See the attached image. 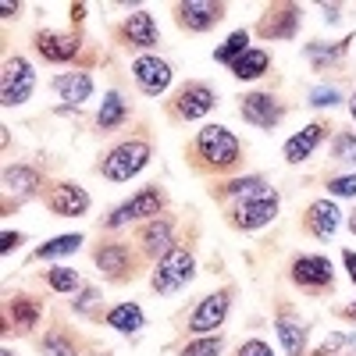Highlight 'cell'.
Returning a JSON list of instances; mask_svg holds the SVG:
<instances>
[{
    "label": "cell",
    "mask_w": 356,
    "mask_h": 356,
    "mask_svg": "<svg viewBox=\"0 0 356 356\" xmlns=\"http://www.w3.org/2000/svg\"><path fill=\"white\" fill-rule=\"evenodd\" d=\"M146 164H150V143L143 139H129L122 146H114V150L104 157V178H111V182H129L132 175H139Z\"/></svg>",
    "instance_id": "1"
},
{
    "label": "cell",
    "mask_w": 356,
    "mask_h": 356,
    "mask_svg": "<svg viewBox=\"0 0 356 356\" xmlns=\"http://www.w3.org/2000/svg\"><path fill=\"white\" fill-rule=\"evenodd\" d=\"M275 218H278V193L271 186H267L264 193H257V196H243L228 211V221L235 228H243V232H253L260 225H271Z\"/></svg>",
    "instance_id": "2"
},
{
    "label": "cell",
    "mask_w": 356,
    "mask_h": 356,
    "mask_svg": "<svg viewBox=\"0 0 356 356\" xmlns=\"http://www.w3.org/2000/svg\"><path fill=\"white\" fill-rule=\"evenodd\" d=\"M193 275H196L193 253L182 250V246H175L171 253L161 257V264H157V271H154L150 285H154V292H178V289H186V285L193 282Z\"/></svg>",
    "instance_id": "3"
},
{
    "label": "cell",
    "mask_w": 356,
    "mask_h": 356,
    "mask_svg": "<svg viewBox=\"0 0 356 356\" xmlns=\"http://www.w3.org/2000/svg\"><path fill=\"white\" fill-rule=\"evenodd\" d=\"M196 154L211 164V168H232L235 161H239L243 146H239V139H235L228 129L211 125V129H203V132L196 136Z\"/></svg>",
    "instance_id": "4"
},
{
    "label": "cell",
    "mask_w": 356,
    "mask_h": 356,
    "mask_svg": "<svg viewBox=\"0 0 356 356\" xmlns=\"http://www.w3.org/2000/svg\"><path fill=\"white\" fill-rule=\"evenodd\" d=\"M36 89V72L25 57H8L4 61V75H0V104L4 107H18L33 97Z\"/></svg>",
    "instance_id": "5"
},
{
    "label": "cell",
    "mask_w": 356,
    "mask_h": 356,
    "mask_svg": "<svg viewBox=\"0 0 356 356\" xmlns=\"http://www.w3.org/2000/svg\"><path fill=\"white\" fill-rule=\"evenodd\" d=\"M161 207H164V193H161V189H143V193H136L132 200H125L122 207H114V214H111L104 225H107V228H122V225H129V221L161 214Z\"/></svg>",
    "instance_id": "6"
},
{
    "label": "cell",
    "mask_w": 356,
    "mask_h": 356,
    "mask_svg": "<svg viewBox=\"0 0 356 356\" xmlns=\"http://www.w3.org/2000/svg\"><path fill=\"white\" fill-rule=\"evenodd\" d=\"M228 307H232V292H228V289H221V292H214V296H207V300H200V307L189 314V332L211 335L214 328H221V324H225Z\"/></svg>",
    "instance_id": "7"
},
{
    "label": "cell",
    "mask_w": 356,
    "mask_h": 356,
    "mask_svg": "<svg viewBox=\"0 0 356 356\" xmlns=\"http://www.w3.org/2000/svg\"><path fill=\"white\" fill-rule=\"evenodd\" d=\"M132 75H136V86L143 89L146 97H161L164 89L171 86V65H168V61H161V57H154V54L136 57Z\"/></svg>",
    "instance_id": "8"
},
{
    "label": "cell",
    "mask_w": 356,
    "mask_h": 356,
    "mask_svg": "<svg viewBox=\"0 0 356 356\" xmlns=\"http://www.w3.org/2000/svg\"><path fill=\"white\" fill-rule=\"evenodd\" d=\"M335 278V267L328 257H317V253H307V257H296L292 260V282L303 285V289H328Z\"/></svg>",
    "instance_id": "9"
},
{
    "label": "cell",
    "mask_w": 356,
    "mask_h": 356,
    "mask_svg": "<svg viewBox=\"0 0 356 356\" xmlns=\"http://www.w3.org/2000/svg\"><path fill=\"white\" fill-rule=\"evenodd\" d=\"M214 93L207 89L203 82H189L178 89V97H175V114L178 118H186V122H193V118H203V114H211L214 111Z\"/></svg>",
    "instance_id": "10"
},
{
    "label": "cell",
    "mask_w": 356,
    "mask_h": 356,
    "mask_svg": "<svg viewBox=\"0 0 356 356\" xmlns=\"http://www.w3.org/2000/svg\"><path fill=\"white\" fill-rule=\"evenodd\" d=\"M239 114L257 129H275L282 122V104L271 93H250V97H243Z\"/></svg>",
    "instance_id": "11"
},
{
    "label": "cell",
    "mask_w": 356,
    "mask_h": 356,
    "mask_svg": "<svg viewBox=\"0 0 356 356\" xmlns=\"http://www.w3.org/2000/svg\"><path fill=\"white\" fill-rule=\"evenodd\" d=\"M47 203H50V211L57 218H82L89 211V193L82 186H75V182H61V186L50 189Z\"/></svg>",
    "instance_id": "12"
},
{
    "label": "cell",
    "mask_w": 356,
    "mask_h": 356,
    "mask_svg": "<svg viewBox=\"0 0 356 356\" xmlns=\"http://www.w3.org/2000/svg\"><path fill=\"white\" fill-rule=\"evenodd\" d=\"M221 18H225V8L211 4V0H186V4H178V22L186 29H193V33H207Z\"/></svg>",
    "instance_id": "13"
},
{
    "label": "cell",
    "mask_w": 356,
    "mask_h": 356,
    "mask_svg": "<svg viewBox=\"0 0 356 356\" xmlns=\"http://www.w3.org/2000/svg\"><path fill=\"white\" fill-rule=\"evenodd\" d=\"M296 25H300V8H278V11H267V18H260L257 33L264 40H292L296 36Z\"/></svg>",
    "instance_id": "14"
},
{
    "label": "cell",
    "mask_w": 356,
    "mask_h": 356,
    "mask_svg": "<svg viewBox=\"0 0 356 356\" xmlns=\"http://www.w3.org/2000/svg\"><path fill=\"white\" fill-rule=\"evenodd\" d=\"M339 225H342V211H339L335 203H328V200L310 203V211H307V232H310V235H317V239H328V235L339 232Z\"/></svg>",
    "instance_id": "15"
},
{
    "label": "cell",
    "mask_w": 356,
    "mask_h": 356,
    "mask_svg": "<svg viewBox=\"0 0 356 356\" xmlns=\"http://www.w3.org/2000/svg\"><path fill=\"white\" fill-rule=\"evenodd\" d=\"M97 267H100L107 278L122 282L125 275H132V253H129V246H122V243L100 246V250H97Z\"/></svg>",
    "instance_id": "16"
},
{
    "label": "cell",
    "mask_w": 356,
    "mask_h": 356,
    "mask_svg": "<svg viewBox=\"0 0 356 356\" xmlns=\"http://www.w3.org/2000/svg\"><path fill=\"white\" fill-rule=\"evenodd\" d=\"M36 50L47 57V61L61 65V61H72L79 54V36H68V33H40L36 36Z\"/></svg>",
    "instance_id": "17"
},
{
    "label": "cell",
    "mask_w": 356,
    "mask_h": 356,
    "mask_svg": "<svg viewBox=\"0 0 356 356\" xmlns=\"http://www.w3.org/2000/svg\"><path fill=\"white\" fill-rule=\"evenodd\" d=\"M139 246H143L146 257H164V253H171V250H175V246H171V221H168V218H154L150 225L139 232Z\"/></svg>",
    "instance_id": "18"
},
{
    "label": "cell",
    "mask_w": 356,
    "mask_h": 356,
    "mask_svg": "<svg viewBox=\"0 0 356 356\" xmlns=\"http://www.w3.org/2000/svg\"><path fill=\"white\" fill-rule=\"evenodd\" d=\"M54 93L68 100V104H86L89 97H93V79H89L86 72H68V75H57L54 79Z\"/></svg>",
    "instance_id": "19"
},
{
    "label": "cell",
    "mask_w": 356,
    "mask_h": 356,
    "mask_svg": "<svg viewBox=\"0 0 356 356\" xmlns=\"http://www.w3.org/2000/svg\"><path fill=\"white\" fill-rule=\"evenodd\" d=\"M321 136H324V125L321 122H314V125H307V129H300L289 143H285V161L289 164H300V161H307L314 150H317V143H321Z\"/></svg>",
    "instance_id": "20"
},
{
    "label": "cell",
    "mask_w": 356,
    "mask_h": 356,
    "mask_svg": "<svg viewBox=\"0 0 356 356\" xmlns=\"http://www.w3.org/2000/svg\"><path fill=\"white\" fill-rule=\"evenodd\" d=\"M125 40L132 47H143V50H150L157 43V22L150 11H132L125 18Z\"/></svg>",
    "instance_id": "21"
},
{
    "label": "cell",
    "mask_w": 356,
    "mask_h": 356,
    "mask_svg": "<svg viewBox=\"0 0 356 356\" xmlns=\"http://www.w3.org/2000/svg\"><path fill=\"white\" fill-rule=\"evenodd\" d=\"M143 324H146V317H143V310H139L136 303H118V307L107 314V328L122 332V335H136Z\"/></svg>",
    "instance_id": "22"
},
{
    "label": "cell",
    "mask_w": 356,
    "mask_h": 356,
    "mask_svg": "<svg viewBox=\"0 0 356 356\" xmlns=\"http://www.w3.org/2000/svg\"><path fill=\"white\" fill-rule=\"evenodd\" d=\"M129 118V104L122 100V93L118 89H111V93L104 97V104H100V114H97V125L104 129V132H111V129H118Z\"/></svg>",
    "instance_id": "23"
},
{
    "label": "cell",
    "mask_w": 356,
    "mask_h": 356,
    "mask_svg": "<svg viewBox=\"0 0 356 356\" xmlns=\"http://www.w3.org/2000/svg\"><path fill=\"white\" fill-rule=\"evenodd\" d=\"M267 68H271V54H267V50H246L239 61L232 65V75L250 82V79H260Z\"/></svg>",
    "instance_id": "24"
},
{
    "label": "cell",
    "mask_w": 356,
    "mask_h": 356,
    "mask_svg": "<svg viewBox=\"0 0 356 356\" xmlns=\"http://www.w3.org/2000/svg\"><path fill=\"white\" fill-rule=\"evenodd\" d=\"M36 186H40V175H36L33 168H22V164H18V168H8V171H4V193H8V196H11V193H15V196H33Z\"/></svg>",
    "instance_id": "25"
},
{
    "label": "cell",
    "mask_w": 356,
    "mask_h": 356,
    "mask_svg": "<svg viewBox=\"0 0 356 356\" xmlns=\"http://www.w3.org/2000/svg\"><path fill=\"white\" fill-rule=\"evenodd\" d=\"M278 339H282V346H285L289 356H303V349H307V328H303V324L282 317L278 321Z\"/></svg>",
    "instance_id": "26"
},
{
    "label": "cell",
    "mask_w": 356,
    "mask_h": 356,
    "mask_svg": "<svg viewBox=\"0 0 356 356\" xmlns=\"http://www.w3.org/2000/svg\"><path fill=\"white\" fill-rule=\"evenodd\" d=\"M250 43V33H246V29H239V33H232L218 50H214V61H221V65H235V61H239V57L250 50L246 47Z\"/></svg>",
    "instance_id": "27"
},
{
    "label": "cell",
    "mask_w": 356,
    "mask_h": 356,
    "mask_svg": "<svg viewBox=\"0 0 356 356\" xmlns=\"http://www.w3.org/2000/svg\"><path fill=\"white\" fill-rule=\"evenodd\" d=\"M82 246V235L75 232V235H57V239H50V243H43L40 250H36V260H54V257H68V253H75Z\"/></svg>",
    "instance_id": "28"
},
{
    "label": "cell",
    "mask_w": 356,
    "mask_h": 356,
    "mask_svg": "<svg viewBox=\"0 0 356 356\" xmlns=\"http://www.w3.org/2000/svg\"><path fill=\"white\" fill-rule=\"evenodd\" d=\"M11 317H15V324H18L22 332L36 328V321H40V303H33L29 296H18V300L11 303Z\"/></svg>",
    "instance_id": "29"
},
{
    "label": "cell",
    "mask_w": 356,
    "mask_h": 356,
    "mask_svg": "<svg viewBox=\"0 0 356 356\" xmlns=\"http://www.w3.org/2000/svg\"><path fill=\"white\" fill-rule=\"evenodd\" d=\"M267 189V182L260 175H246V178H232V182L225 186V193L228 196H235V200H243V196H257V193H264Z\"/></svg>",
    "instance_id": "30"
},
{
    "label": "cell",
    "mask_w": 356,
    "mask_h": 356,
    "mask_svg": "<svg viewBox=\"0 0 356 356\" xmlns=\"http://www.w3.org/2000/svg\"><path fill=\"white\" fill-rule=\"evenodd\" d=\"M47 282H50V289H54V292H68V296L82 285V282H79V275L72 271V267H54V271L47 275Z\"/></svg>",
    "instance_id": "31"
},
{
    "label": "cell",
    "mask_w": 356,
    "mask_h": 356,
    "mask_svg": "<svg viewBox=\"0 0 356 356\" xmlns=\"http://www.w3.org/2000/svg\"><path fill=\"white\" fill-rule=\"evenodd\" d=\"M353 40H342V43H335V47H321V43H310L307 47V57H310V61H339V57L346 54V47H349Z\"/></svg>",
    "instance_id": "32"
},
{
    "label": "cell",
    "mask_w": 356,
    "mask_h": 356,
    "mask_svg": "<svg viewBox=\"0 0 356 356\" xmlns=\"http://www.w3.org/2000/svg\"><path fill=\"white\" fill-rule=\"evenodd\" d=\"M218 353H221V339H218V335H207V339L189 342V346L182 349V356H218Z\"/></svg>",
    "instance_id": "33"
},
{
    "label": "cell",
    "mask_w": 356,
    "mask_h": 356,
    "mask_svg": "<svg viewBox=\"0 0 356 356\" xmlns=\"http://www.w3.org/2000/svg\"><path fill=\"white\" fill-rule=\"evenodd\" d=\"M335 157L346 161V164H356V136L342 132V136L335 139Z\"/></svg>",
    "instance_id": "34"
},
{
    "label": "cell",
    "mask_w": 356,
    "mask_h": 356,
    "mask_svg": "<svg viewBox=\"0 0 356 356\" xmlns=\"http://www.w3.org/2000/svg\"><path fill=\"white\" fill-rule=\"evenodd\" d=\"M328 193H332V196H356V175H339V178H332Z\"/></svg>",
    "instance_id": "35"
},
{
    "label": "cell",
    "mask_w": 356,
    "mask_h": 356,
    "mask_svg": "<svg viewBox=\"0 0 356 356\" xmlns=\"http://www.w3.org/2000/svg\"><path fill=\"white\" fill-rule=\"evenodd\" d=\"M43 353L47 356H75V349H72V342H65V335H47Z\"/></svg>",
    "instance_id": "36"
},
{
    "label": "cell",
    "mask_w": 356,
    "mask_h": 356,
    "mask_svg": "<svg viewBox=\"0 0 356 356\" xmlns=\"http://www.w3.org/2000/svg\"><path fill=\"white\" fill-rule=\"evenodd\" d=\"M349 342H356V332H349V335H332L328 342L317 349V356H332L335 349H342V346H349Z\"/></svg>",
    "instance_id": "37"
},
{
    "label": "cell",
    "mask_w": 356,
    "mask_h": 356,
    "mask_svg": "<svg viewBox=\"0 0 356 356\" xmlns=\"http://www.w3.org/2000/svg\"><path fill=\"white\" fill-rule=\"evenodd\" d=\"M310 104L314 107H332V104H339V89H314V97H310Z\"/></svg>",
    "instance_id": "38"
},
{
    "label": "cell",
    "mask_w": 356,
    "mask_h": 356,
    "mask_svg": "<svg viewBox=\"0 0 356 356\" xmlns=\"http://www.w3.org/2000/svg\"><path fill=\"white\" fill-rule=\"evenodd\" d=\"M239 356H275V353H271V346H267V342H260V339H250V342H243Z\"/></svg>",
    "instance_id": "39"
},
{
    "label": "cell",
    "mask_w": 356,
    "mask_h": 356,
    "mask_svg": "<svg viewBox=\"0 0 356 356\" xmlns=\"http://www.w3.org/2000/svg\"><path fill=\"white\" fill-rule=\"evenodd\" d=\"M93 300H100V292L97 289H82V296H79V300H75V310H89V307H93Z\"/></svg>",
    "instance_id": "40"
},
{
    "label": "cell",
    "mask_w": 356,
    "mask_h": 356,
    "mask_svg": "<svg viewBox=\"0 0 356 356\" xmlns=\"http://www.w3.org/2000/svg\"><path fill=\"white\" fill-rule=\"evenodd\" d=\"M18 243H22V235H18V232H4V235H0V253H11Z\"/></svg>",
    "instance_id": "41"
},
{
    "label": "cell",
    "mask_w": 356,
    "mask_h": 356,
    "mask_svg": "<svg viewBox=\"0 0 356 356\" xmlns=\"http://www.w3.org/2000/svg\"><path fill=\"white\" fill-rule=\"evenodd\" d=\"M342 260H346V271H349V278H353V285H356V253H353V250H346V253H342Z\"/></svg>",
    "instance_id": "42"
},
{
    "label": "cell",
    "mask_w": 356,
    "mask_h": 356,
    "mask_svg": "<svg viewBox=\"0 0 356 356\" xmlns=\"http://www.w3.org/2000/svg\"><path fill=\"white\" fill-rule=\"evenodd\" d=\"M0 11H4V18H15V15H18V4H11V0H4V4H0Z\"/></svg>",
    "instance_id": "43"
},
{
    "label": "cell",
    "mask_w": 356,
    "mask_h": 356,
    "mask_svg": "<svg viewBox=\"0 0 356 356\" xmlns=\"http://www.w3.org/2000/svg\"><path fill=\"white\" fill-rule=\"evenodd\" d=\"M324 18H328V22H339V8H335V4L324 8Z\"/></svg>",
    "instance_id": "44"
},
{
    "label": "cell",
    "mask_w": 356,
    "mask_h": 356,
    "mask_svg": "<svg viewBox=\"0 0 356 356\" xmlns=\"http://www.w3.org/2000/svg\"><path fill=\"white\" fill-rule=\"evenodd\" d=\"M342 317H349V321H356V303H353V307H346V310H342Z\"/></svg>",
    "instance_id": "45"
},
{
    "label": "cell",
    "mask_w": 356,
    "mask_h": 356,
    "mask_svg": "<svg viewBox=\"0 0 356 356\" xmlns=\"http://www.w3.org/2000/svg\"><path fill=\"white\" fill-rule=\"evenodd\" d=\"M349 228H353V235H356V211L349 214Z\"/></svg>",
    "instance_id": "46"
},
{
    "label": "cell",
    "mask_w": 356,
    "mask_h": 356,
    "mask_svg": "<svg viewBox=\"0 0 356 356\" xmlns=\"http://www.w3.org/2000/svg\"><path fill=\"white\" fill-rule=\"evenodd\" d=\"M349 111H353V118H356V97H353V100H349Z\"/></svg>",
    "instance_id": "47"
},
{
    "label": "cell",
    "mask_w": 356,
    "mask_h": 356,
    "mask_svg": "<svg viewBox=\"0 0 356 356\" xmlns=\"http://www.w3.org/2000/svg\"><path fill=\"white\" fill-rule=\"evenodd\" d=\"M0 356H15V353H11V349H0Z\"/></svg>",
    "instance_id": "48"
},
{
    "label": "cell",
    "mask_w": 356,
    "mask_h": 356,
    "mask_svg": "<svg viewBox=\"0 0 356 356\" xmlns=\"http://www.w3.org/2000/svg\"><path fill=\"white\" fill-rule=\"evenodd\" d=\"M353 356H356V353H353Z\"/></svg>",
    "instance_id": "49"
}]
</instances>
